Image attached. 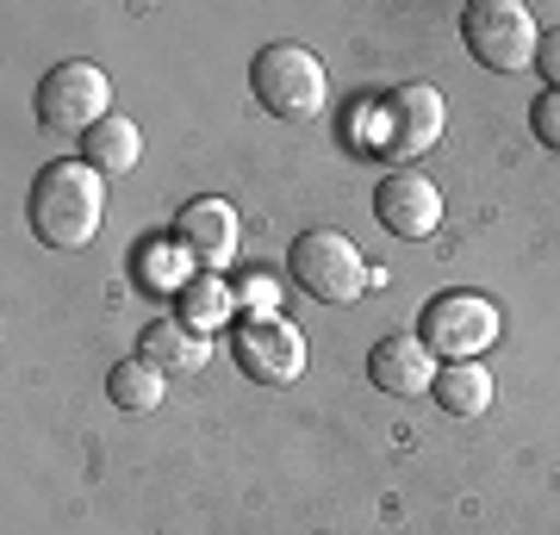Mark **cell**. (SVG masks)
Returning <instances> with one entry per match:
<instances>
[{
    "label": "cell",
    "mask_w": 560,
    "mask_h": 535,
    "mask_svg": "<svg viewBox=\"0 0 560 535\" xmlns=\"http://www.w3.org/2000/svg\"><path fill=\"white\" fill-rule=\"evenodd\" d=\"M25 219H32V237L50 249H88L106 219V175L88 162H50L32 181Z\"/></svg>",
    "instance_id": "1"
},
{
    "label": "cell",
    "mask_w": 560,
    "mask_h": 535,
    "mask_svg": "<svg viewBox=\"0 0 560 535\" xmlns=\"http://www.w3.org/2000/svg\"><path fill=\"white\" fill-rule=\"evenodd\" d=\"M442 119H448V106H442V94L430 81H399L381 100H368V106L349 113V143L374 150L386 162H411L442 138Z\"/></svg>",
    "instance_id": "2"
},
{
    "label": "cell",
    "mask_w": 560,
    "mask_h": 535,
    "mask_svg": "<svg viewBox=\"0 0 560 535\" xmlns=\"http://www.w3.org/2000/svg\"><path fill=\"white\" fill-rule=\"evenodd\" d=\"M460 44H467V57L492 69V75H517L536 62V20H529V7L517 0H474L467 13H460Z\"/></svg>",
    "instance_id": "3"
},
{
    "label": "cell",
    "mask_w": 560,
    "mask_h": 535,
    "mask_svg": "<svg viewBox=\"0 0 560 535\" xmlns=\"http://www.w3.org/2000/svg\"><path fill=\"white\" fill-rule=\"evenodd\" d=\"M249 88L256 100L275 113V119H312L330 94V81H324V62L305 50V44H268L256 50L249 62Z\"/></svg>",
    "instance_id": "4"
},
{
    "label": "cell",
    "mask_w": 560,
    "mask_h": 535,
    "mask_svg": "<svg viewBox=\"0 0 560 535\" xmlns=\"http://www.w3.org/2000/svg\"><path fill=\"white\" fill-rule=\"evenodd\" d=\"M101 119H113V81L101 62H57L38 81V125L62 138H88Z\"/></svg>",
    "instance_id": "5"
},
{
    "label": "cell",
    "mask_w": 560,
    "mask_h": 535,
    "mask_svg": "<svg viewBox=\"0 0 560 535\" xmlns=\"http://www.w3.org/2000/svg\"><path fill=\"white\" fill-rule=\"evenodd\" d=\"M287 268H293V280H300L312 299H324V305H355L361 293H368V261H361V249L342 231H305V237H293V249H287Z\"/></svg>",
    "instance_id": "6"
},
{
    "label": "cell",
    "mask_w": 560,
    "mask_h": 535,
    "mask_svg": "<svg viewBox=\"0 0 560 535\" xmlns=\"http://www.w3.org/2000/svg\"><path fill=\"white\" fill-rule=\"evenodd\" d=\"M418 337L430 356H448V361H474L480 349L499 342V312H492V299L480 293H442L423 305L418 317Z\"/></svg>",
    "instance_id": "7"
},
{
    "label": "cell",
    "mask_w": 560,
    "mask_h": 535,
    "mask_svg": "<svg viewBox=\"0 0 560 535\" xmlns=\"http://www.w3.org/2000/svg\"><path fill=\"white\" fill-rule=\"evenodd\" d=\"M231 349H237V368L256 380V386H293V380L305 374V337L275 312L237 324Z\"/></svg>",
    "instance_id": "8"
},
{
    "label": "cell",
    "mask_w": 560,
    "mask_h": 535,
    "mask_svg": "<svg viewBox=\"0 0 560 535\" xmlns=\"http://www.w3.org/2000/svg\"><path fill=\"white\" fill-rule=\"evenodd\" d=\"M168 237H175V249L187 261H200L206 275H219L224 261L237 256V206L219 194L187 199L175 212V224H168Z\"/></svg>",
    "instance_id": "9"
},
{
    "label": "cell",
    "mask_w": 560,
    "mask_h": 535,
    "mask_svg": "<svg viewBox=\"0 0 560 535\" xmlns=\"http://www.w3.org/2000/svg\"><path fill=\"white\" fill-rule=\"evenodd\" d=\"M374 219H381L393 237H405V243L436 237V224H442V194H436V181L411 175V168L386 175L381 187H374Z\"/></svg>",
    "instance_id": "10"
},
{
    "label": "cell",
    "mask_w": 560,
    "mask_h": 535,
    "mask_svg": "<svg viewBox=\"0 0 560 535\" xmlns=\"http://www.w3.org/2000/svg\"><path fill=\"white\" fill-rule=\"evenodd\" d=\"M368 380L393 398L430 393V386H436V356L423 349V337H381L374 356H368Z\"/></svg>",
    "instance_id": "11"
},
{
    "label": "cell",
    "mask_w": 560,
    "mask_h": 535,
    "mask_svg": "<svg viewBox=\"0 0 560 535\" xmlns=\"http://www.w3.org/2000/svg\"><path fill=\"white\" fill-rule=\"evenodd\" d=\"M138 356L156 361L162 374H200L206 356H212V337H200L194 324H180V317H162L138 337Z\"/></svg>",
    "instance_id": "12"
},
{
    "label": "cell",
    "mask_w": 560,
    "mask_h": 535,
    "mask_svg": "<svg viewBox=\"0 0 560 535\" xmlns=\"http://www.w3.org/2000/svg\"><path fill=\"white\" fill-rule=\"evenodd\" d=\"M138 156H143V131L125 119V113L101 119L88 138H81V162H88V168H101L106 181H113V175H131V168H138Z\"/></svg>",
    "instance_id": "13"
},
{
    "label": "cell",
    "mask_w": 560,
    "mask_h": 535,
    "mask_svg": "<svg viewBox=\"0 0 560 535\" xmlns=\"http://www.w3.org/2000/svg\"><path fill=\"white\" fill-rule=\"evenodd\" d=\"M436 405L448 417H486L492 411V374H486L480 361H448V368H436Z\"/></svg>",
    "instance_id": "14"
},
{
    "label": "cell",
    "mask_w": 560,
    "mask_h": 535,
    "mask_svg": "<svg viewBox=\"0 0 560 535\" xmlns=\"http://www.w3.org/2000/svg\"><path fill=\"white\" fill-rule=\"evenodd\" d=\"M106 393H113L119 411H156L162 393H168V374H162L156 361L131 356V361H119V368L106 374Z\"/></svg>",
    "instance_id": "15"
},
{
    "label": "cell",
    "mask_w": 560,
    "mask_h": 535,
    "mask_svg": "<svg viewBox=\"0 0 560 535\" xmlns=\"http://www.w3.org/2000/svg\"><path fill=\"white\" fill-rule=\"evenodd\" d=\"M231 305H237V293L231 287H219V275H200L180 287V324H194L200 337H212L224 317H231Z\"/></svg>",
    "instance_id": "16"
},
{
    "label": "cell",
    "mask_w": 560,
    "mask_h": 535,
    "mask_svg": "<svg viewBox=\"0 0 560 535\" xmlns=\"http://www.w3.org/2000/svg\"><path fill=\"white\" fill-rule=\"evenodd\" d=\"M529 131H536L548 150H560V88H548V94L529 106Z\"/></svg>",
    "instance_id": "17"
},
{
    "label": "cell",
    "mask_w": 560,
    "mask_h": 535,
    "mask_svg": "<svg viewBox=\"0 0 560 535\" xmlns=\"http://www.w3.org/2000/svg\"><path fill=\"white\" fill-rule=\"evenodd\" d=\"M536 69H541L548 88H560V32H548V38L536 44Z\"/></svg>",
    "instance_id": "18"
},
{
    "label": "cell",
    "mask_w": 560,
    "mask_h": 535,
    "mask_svg": "<svg viewBox=\"0 0 560 535\" xmlns=\"http://www.w3.org/2000/svg\"><path fill=\"white\" fill-rule=\"evenodd\" d=\"M237 299H243V305H256V312L268 317V305H275V280H268V275H249Z\"/></svg>",
    "instance_id": "19"
}]
</instances>
